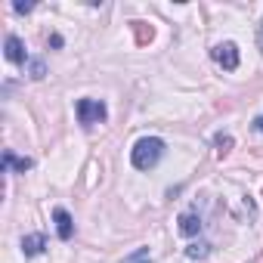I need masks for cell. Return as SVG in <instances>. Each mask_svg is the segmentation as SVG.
Wrapping results in <instances>:
<instances>
[{"label":"cell","instance_id":"cell-1","mask_svg":"<svg viewBox=\"0 0 263 263\" xmlns=\"http://www.w3.org/2000/svg\"><path fill=\"white\" fill-rule=\"evenodd\" d=\"M161 155H164V143L158 137H143L134 146V152H130V161H134L137 171H149V167H155L161 161Z\"/></svg>","mask_w":263,"mask_h":263},{"label":"cell","instance_id":"cell-2","mask_svg":"<svg viewBox=\"0 0 263 263\" xmlns=\"http://www.w3.org/2000/svg\"><path fill=\"white\" fill-rule=\"evenodd\" d=\"M74 111H78V121L84 127H93V124H99V121L108 118V108H105L102 99H78Z\"/></svg>","mask_w":263,"mask_h":263},{"label":"cell","instance_id":"cell-3","mask_svg":"<svg viewBox=\"0 0 263 263\" xmlns=\"http://www.w3.org/2000/svg\"><path fill=\"white\" fill-rule=\"evenodd\" d=\"M211 56H214V62H217V65H223L226 71H235V68H238V47H235L232 41L217 44Z\"/></svg>","mask_w":263,"mask_h":263},{"label":"cell","instance_id":"cell-4","mask_svg":"<svg viewBox=\"0 0 263 263\" xmlns=\"http://www.w3.org/2000/svg\"><path fill=\"white\" fill-rule=\"evenodd\" d=\"M53 220H56V232H59V238H62V241H68V238L74 235L71 214H68L65 208H56V211H53Z\"/></svg>","mask_w":263,"mask_h":263},{"label":"cell","instance_id":"cell-5","mask_svg":"<svg viewBox=\"0 0 263 263\" xmlns=\"http://www.w3.org/2000/svg\"><path fill=\"white\" fill-rule=\"evenodd\" d=\"M44 248H47V238L41 232H31V235L22 238V254L25 257H37V254H44Z\"/></svg>","mask_w":263,"mask_h":263},{"label":"cell","instance_id":"cell-6","mask_svg":"<svg viewBox=\"0 0 263 263\" xmlns=\"http://www.w3.org/2000/svg\"><path fill=\"white\" fill-rule=\"evenodd\" d=\"M130 28H134V41H137V47H149V44L155 41V28L146 25V22H130Z\"/></svg>","mask_w":263,"mask_h":263},{"label":"cell","instance_id":"cell-7","mask_svg":"<svg viewBox=\"0 0 263 263\" xmlns=\"http://www.w3.org/2000/svg\"><path fill=\"white\" fill-rule=\"evenodd\" d=\"M7 59H10V62H16V65L28 62V56H25V47H22V41H19L16 34H10V37H7Z\"/></svg>","mask_w":263,"mask_h":263},{"label":"cell","instance_id":"cell-8","mask_svg":"<svg viewBox=\"0 0 263 263\" xmlns=\"http://www.w3.org/2000/svg\"><path fill=\"white\" fill-rule=\"evenodd\" d=\"M4 171H19V174H25V171H31V158H19V155H13L10 149L4 152Z\"/></svg>","mask_w":263,"mask_h":263},{"label":"cell","instance_id":"cell-9","mask_svg":"<svg viewBox=\"0 0 263 263\" xmlns=\"http://www.w3.org/2000/svg\"><path fill=\"white\" fill-rule=\"evenodd\" d=\"M180 232L189 235V238L198 235V232H201V220H198V214H183V217H180Z\"/></svg>","mask_w":263,"mask_h":263},{"label":"cell","instance_id":"cell-10","mask_svg":"<svg viewBox=\"0 0 263 263\" xmlns=\"http://www.w3.org/2000/svg\"><path fill=\"white\" fill-rule=\"evenodd\" d=\"M214 146H217V155L226 158V155L232 152V137H229V134H217V137H214Z\"/></svg>","mask_w":263,"mask_h":263},{"label":"cell","instance_id":"cell-11","mask_svg":"<svg viewBox=\"0 0 263 263\" xmlns=\"http://www.w3.org/2000/svg\"><path fill=\"white\" fill-rule=\"evenodd\" d=\"M208 251H211V245H208V241H195V245H189V248H186V257L201 260V257H208Z\"/></svg>","mask_w":263,"mask_h":263},{"label":"cell","instance_id":"cell-12","mask_svg":"<svg viewBox=\"0 0 263 263\" xmlns=\"http://www.w3.org/2000/svg\"><path fill=\"white\" fill-rule=\"evenodd\" d=\"M28 71H31V78H34V81H41V78L47 74V68H44V62H41V59H28Z\"/></svg>","mask_w":263,"mask_h":263},{"label":"cell","instance_id":"cell-13","mask_svg":"<svg viewBox=\"0 0 263 263\" xmlns=\"http://www.w3.org/2000/svg\"><path fill=\"white\" fill-rule=\"evenodd\" d=\"M127 263H152V257H149V248H140V251H134L127 257Z\"/></svg>","mask_w":263,"mask_h":263},{"label":"cell","instance_id":"cell-14","mask_svg":"<svg viewBox=\"0 0 263 263\" xmlns=\"http://www.w3.org/2000/svg\"><path fill=\"white\" fill-rule=\"evenodd\" d=\"M13 10H16V13H31V10H34V4H25V0H16V4H13Z\"/></svg>","mask_w":263,"mask_h":263},{"label":"cell","instance_id":"cell-15","mask_svg":"<svg viewBox=\"0 0 263 263\" xmlns=\"http://www.w3.org/2000/svg\"><path fill=\"white\" fill-rule=\"evenodd\" d=\"M47 44H50V47H56V50H59V47H62V37H59V34H50V37H47Z\"/></svg>","mask_w":263,"mask_h":263},{"label":"cell","instance_id":"cell-16","mask_svg":"<svg viewBox=\"0 0 263 263\" xmlns=\"http://www.w3.org/2000/svg\"><path fill=\"white\" fill-rule=\"evenodd\" d=\"M254 130H257V134H263V115H260V118L254 121Z\"/></svg>","mask_w":263,"mask_h":263},{"label":"cell","instance_id":"cell-17","mask_svg":"<svg viewBox=\"0 0 263 263\" xmlns=\"http://www.w3.org/2000/svg\"><path fill=\"white\" fill-rule=\"evenodd\" d=\"M257 44H260V50H263V22H260V31H257Z\"/></svg>","mask_w":263,"mask_h":263}]
</instances>
